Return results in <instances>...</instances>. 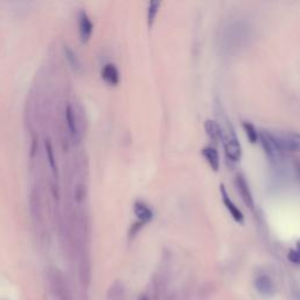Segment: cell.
<instances>
[{"instance_id": "cell-7", "label": "cell", "mask_w": 300, "mask_h": 300, "mask_svg": "<svg viewBox=\"0 0 300 300\" xmlns=\"http://www.w3.org/2000/svg\"><path fill=\"white\" fill-rule=\"evenodd\" d=\"M101 76L107 84L116 86L120 83V72L114 64L104 65L101 69Z\"/></svg>"}, {"instance_id": "cell-17", "label": "cell", "mask_w": 300, "mask_h": 300, "mask_svg": "<svg viewBox=\"0 0 300 300\" xmlns=\"http://www.w3.org/2000/svg\"><path fill=\"white\" fill-rule=\"evenodd\" d=\"M288 258H290L291 262L300 264V248L298 250H291L288 253Z\"/></svg>"}, {"instance_id": "cell-15", "label": "cell", "mask_w": 300, "mask_h": 300, "mask_svg": "<svg viewBox=\"0 0 300 300\" xmlns=\"http://www.w3.org/2000/svg\"><path fill=\"white\" fill-rule=\"evenodd\" d=\"M243 127H244L245 131H247L249 140H250L252 143H256L257 140H258V131L256 130V128L253 127V124L250 122H244Z\"/></svg>"}, {"instance_id": "cell-5", "label": "cell", "mask_w": 300, "mask_h": 300, "mask_svg": "<svg viewBox=\"0 0 300 300\" xmlns=\"http://www.w3.org/2000/svg\"><path fill=\"white\" fill-rule=\"evenodd\" d=\"M255 286L257 288V291H258L260 294L265 295V297H270V295H274L275 292H276L275 283L272 282V279L266 275L259 276L258 278L256 279Z\"/></svg>"}, {"instance_id": "cell-10", "label": "cell", "mask_w": 300, "mask_h": 300, "mask_svg": "<svg viewBox=\"0 0 300 300\" xmlns=\"http://www.w3.org/2000/svg\"><path fill=\"white\" fill-rule=\"evenodd\" d=\"M202 153H203V156L208 161L210 167L215 171H218V169H220V157H218V153L215 148L205 147L202 150Z\"/></svg>"}, {"instance_id": "cell-18", "label": "cell", "mask_w": 300, "mask_h": 300, "mask_svg": "<svg viewBox=\"0 0 300 300\" xmlns=\"http://www.w3.org/2000/svg\"><path fill=\"white\" fill-rule=\"evenodd\" d=\"M140 300H148V299H147V297H142Z\"/></svg>"}, {"instance_id": "cell-8", "label": "cell", "mask_w": 300, "mask_h": 300, "mask_svg": "<svg viewBox=\"0 0 300 300\" xmlns=\"http://www.w3.org/2000/svg\"><path fill=\"white\" fill-rule=\"evenodd\" d=\"M134 212L142 223H147L153 218V211L142 202H136L134 204Z\"/></svg>"}, {"instance_id": "cell-6", "label": "cell", "mask_w": 300, "mask_h": 300, "mask_svg": "<svg viewBox=\"0 0 300 300\" xmlns=\"http://www.w3.org/2000/svg\"><path fill=\"white\" fill-rule=\"evenodd\" d=\"M221 192H222V196H223V202H224V205L227 206V209L229 210V212L231 213V216L233 220H235L237 223H244V216L243 213H241L240 210L237 208L236 204L233 203L231 201V198L228 196L227 194V190H225L224 185L221 186Z\"/></svg>"}, {"instance_id": "cell-3", "label": "cell", "mask_w": 300, "mask_h": 300, "mask_svg": "<svg viewBox=\"0 0 300 300\" xmlns=\"http://www.w3.org/2000/svg\"><path fill=\"white\" fill-rule=\"evenodd\" d=\"M225 153L227 156L232 161H239L241 156V148L238 139L232 129H229L227 132H223V139Z\"/></svg>"}, {"instance_id": "cell-4", "label": "cell", "mask_w": 300, "mask_h": 300, "mask_svg": "<svg viewBox=\"0 0 300 300\" xmlns=\"http://www.w3.org/2000/svg\"><path fill=\"white\" fill-rule=\"evenodd\" d=\"M77 25H79V34L81 41L87 42L92 37L94 25H93L87 12L84 10L79 11V14H77Z\"/></svg>"}, {"instance_id": "cell-9", "label": "cell", "mask_w": 300, "mask_h": 300, "mask_svg": "<svg viewBox=\"0 0 300 300\" xmlns=\"http://www.w3.org/2000/svg\"><path fill=\"white\" fill-rule=\"evenodd\" d=\"M64 53H65L66 60L68 61L69 66H71L74 71L80 72L81 69H83V66H81V61L79 59V57H77V54L74 52L68 45H64Z\"/></svg>"}, {"instance_id": "cell-11", "label": "cell", "mask_w": 300, "mask_h": 300, "mask_svg": "<svg viewBox=\"0 0 300 300\" xmlns=\"http://www.w3.org/2000/svg\"><path fill=\"white\" fill-rule=\"evenodd\" d=\"M45 148H46V156H47V162L50 170L54 176H56V180L58 177V165H57V159H56V155H54V150H53V146L50 143L49 140H46L45 142Z\"/></svg>"}, {"instance_id": "cell-14", "label": "cell", "mask_w": 300, "mask_h": 300, "mask_svg": "<svg viewBox=\"0 0 300 300\" xmlns=\"http://www.w3.org/2000/svg\"><path fill=\"white\" fill-rule=\"evenodd\" d=\"M86 196V185L84 183L77 182L75 185H74V201L76 203H80L81 201H84Z\"/></svg>"}, {"instance_id": "cell-1", "label": "cell", "mask_w": 300, "mask_h": 300, "mask_svg": "<svg viewBox=\"0 0 300 300\" xmlns=\"http://www.w3.org/2000/svg\"><path fill=\"white\" fill-rule=\"evenodd\" d=\"M278 151H300V134L298 132L267 131Z\"/></svg>"}, {"instance_id": "cell-2", "label": "cell", "mask_w": 300, "mask_h": 300, "mask_svg": "<svg viewBox=\"0 0 300 300\" xmlns=\"http://www.w3.org/2000/svg\"><path fill=\"white\" fill-rule=\"evenodd\" d=\"M65 120L67 124L68 135L74 140L75 142H79L83 136L81 131V122H80V113L77 109L73 106V103H67L65 109Z\"/></svg>"}, {"instance_id": "cell-12", "label": "cell", "mask_w": 300, "mask_h": 300, "mask_svg": "<svg viewBox=\"0 0 300 300\" xmlns=\"http://www.w3.org/2000/svg\"><path fill=\"white\" fill-rule=\"evenodd\" d=\"M237 185H238V192L240 193L241 197H243V200L245 201V203H247L248 205H250L252 208V205H253L252 196H251L250 192H249V186H248L247 181H245L241 176H238L237 177Z\"/></svg>"}, {"instance_id": "cell-13", "label": "cell", "mask_w": 300, "mask_h": 300, "mask_svg": "<svg viewBox=\"0 0 300 300\" xmlns=\"http://www.w3.org/2000/svg\"><path fill=\"white\" fill-rule=\"evenodd\" d=\"M205 129L213 140L223 139V130H222L221 126L216 122V121H210V120L206 121Z\"/></svg>"}, {"instance_id": "cell-16", "label": "cell", "mask_w": 300, "mask_h": 300, "mask_svg": "<svg viewBox=\"0 0 300 300\" xmlns=\"http://www.w3.org/2000/svg\"><path fill=\"white\" fill-rule=\"evenodd\" d=\"M161 5V3L159 2H150V5H149V12H148V19H149V25L151 26L153 25V22L155 20V18H156V14L158 12V7Z\"/></svg>"}]
</instances>
